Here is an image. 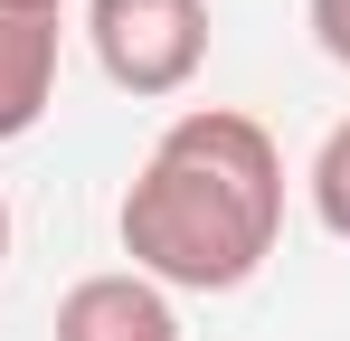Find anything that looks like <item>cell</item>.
I'll return each instance as SVG.
<instances>
[{"label":"cell","instance_id":"obj_5","mask_svg":"<svg viewBox=\"0 0 350 341\" xmlns=\"http://www.w3.org/2000/svg\"><path fill=\"white\" fill-rule=\"evenodd\" d=\"M312 209L332 237H350V123H332L322 152H312Z\"/></svg>","mask_w":350,"mask_h":341},{"label":"cell","instance_id":"obj_8","mask_svg":"<svg viewBox=\"0 0 350 341\" xmlns=\"http://www.w3.org/2000/svg\"><path fill=\"white\" fill-rule=\"evenodd\" d=\"M0 266H10V199H0Z\"/></svg>","mask_w":350,"mask_h":341},{"label":"cell","instance_id":"obj_4","mask_svg":"<svg viewBox=\"0 0 350 341\" xmlns=\"http://www.w3.org/2000/svg\"><path fill=\"white\" fill-rule=\"evenodd\" d=\"M48 105H57V19L0 10V142L38 133Z\"/></svg>","mask_w":350,"mask_h":341},{"label":"cell","instance_id":"obj_2","mask_svg":"<svg viewBox=\"0 0 350 341\" xmlns=\"http://www.w3.org/2000/svg\"><path fill=\"white\" fill-rule=\"evenodd\" d=\"M85 38L123 95H180L208 66V0H85Z\"/></svg>","mask_w":350,"mask_h":341},{"label":"cell","instance_id":"obj_6","mask_svg":"<svg viewBox=\"0 0 350 341\" xmlns=\"http://www.w3.org/2000/svg\"><path fill=\"white\" fill-rule=\"evenodd\" d=\"M303 19H312V38H322V57H332V66H350V0H312Z\"/></svg>","mask_w":350,"mask_h":341},{"label":"cell","instance_id":"obj_7","mask_svg":"<svg viewBox=\"0 0 350 341\" xmlns=\"http://www.w3.org/2000/svg\"><path fill=\"white\" fill-rule=\"evenodd\" d=\"M0 10H19V19H57L66 0H0Z\"/></svg>","mask_w":350,"mask_h":341},{"label":"cell","instance_id":"obj_1","mask_svg":"<svg viewBox=\"0 0 350 341\" xmlns=\"http://www.w3.org/2000/svg\"><path fill=\"white\" fill-rule=\"evenodd\" d=\"M123 256L161 294H237L284 237V152L256 114L199 105L152 142V162L123 190Z\"/></svg>","mask_w":350,"mask_h":341},{"label":"cell","instance_id":"obj_3","mask_svg":"<svg viewBox=\"0 0 350 341\" xmlns=\"http://www.w3.org/2000/svg\"><path fill=\"white\" fill-rule=\"evenodd\" d=\"M57 341H180V313L152 275H85L57 303Z\"/></svg>","mask_w":350,"mask_h":341}]
</instances>
